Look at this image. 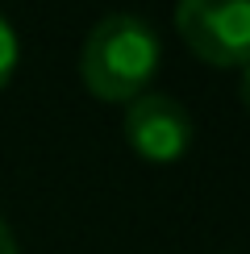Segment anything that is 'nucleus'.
<instances>
[{"label": "nucleus", "instance_id": "nucleus-2", "mask_svg": "<svg viewBox=\"0 0 250 254\" xmlns=\"http://www.w3.org/2000/svg\"><path fill=\"white\" fill-rule=\"evenodd\" d=\"M175 29L184 46L208 67L250 63V0H180Z\"/></svg>", "mask_w": 250, "mask_h": 254}, {"label": "nucleus", "instance_id": "nucleus-3", "mask_svg": "<svg viewBox=\"0 0 250 254\" xmlns=\"http://www.w3.org/2000/svg\"><path fill=\"white\" fill-rule=\"evenodd\" d=\"M121 129H125L129 150L146 163H175L192 150V137H196L188 109L175 96H163V92H142L138 100L125 104Z\"/></svg>", "mask_w": 250, "mask_h": 254}, {"label": "nucleus", "instance_id": "nucleus-5", "mask_svg": "<svg viewBox=\"0 0 250 254\" xmlns=\"http://www.w3.org/2000/svg\"><path fill=\"white\" fill-rule=\"evenodd\" d=\"M0 254H17V242H13V229H8V221L0 217Z\"/></svg>", "mask_w": 250, "mask_h": 254}, {"label": "nucleus", "instance_id": "nucleus-6", "mask_svg": "<svg viewBox=\"0 0 250 254\" xmlns=\"http://www.w3.org/2000/svg\"><path fill=\"white\" fill-rule=\"evenodd\" d=\"M242 104H246V109H250V63H246V67H242Z\"/></svg>", "mask_w": 250, "mask_h": 254}, {"label": "nucleus", "instance_id": "nucleus-1", "mask_svg": "<svg viewBox=\"0 0 250 254\" xmlns=\"http://www.w3.org/2000/svg\"><path fill=\"white\" fill-rule=\"evenodd\" d=\"M163 59V42L150 21L133 13H113L92 25L79 55V71L92 96L129 104L146 92Z\"/></svg>", "mask_w": 250, "mask_h": 254}, {"label": "nucleus", "instance_id": "nucleus-4", "mask_svg": "<svg viewBox=\"0 0 250 254\" xmlns=\"http://www.w3.org/2000/svg\"><path fill=\"white\" fill-rule=\"evenodd\" d=\"M17 59H21L17 34H13V25H8V21L0 17V88H4V83L13 79V71H17Z\"/></svg>", "mask_w": 250, "mask_h": 254}]
</instances>
